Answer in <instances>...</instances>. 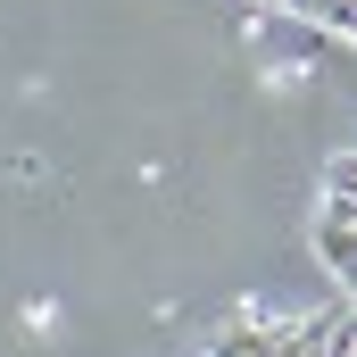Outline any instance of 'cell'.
Returning <instances> with one entry per match:
<instances>
[{"label":"cell","mask_w":357,"mask_h":357,"mask_svg":"<svg viewBox=\"0 0 357 357\" xmlns=\"http://www.w3.org/2000/svg\"><path fill=\"white\" fill-rule=\"evenodd\" d=\"M208 357H357V299H349V291H333L324 307L233 324Z\"/></svg>","instance_id":"cell-1"},{"label":"cell","mask_w":357,"mask_h":357,"mask_svg":"<svg viewBox=\"0 0 357 357\" xmlns=\"http://www.w3.org/2000/svg\"><path fill=\"white\" fill-rule=\"evenodd\" d=\"M316 258H324V274H333V291L357 299V150L333 167L324 199H316Z\"/></svg>","instance_id":"cell-2"},{"label":"cell","mask_w":357,"mask_h":357,"mask_svg":"<svg viewBox=\"0 0 357 357\" xmlns=\"http://www.w3.org/2000/svg\"><path fill=\"white\" fill-rule=\"evenodd\" d=\"M266 8H282V17H299V25H316V33L357 50V0H266Z\"/></svg>","instance_id":"cell-3"}]
</instances>
